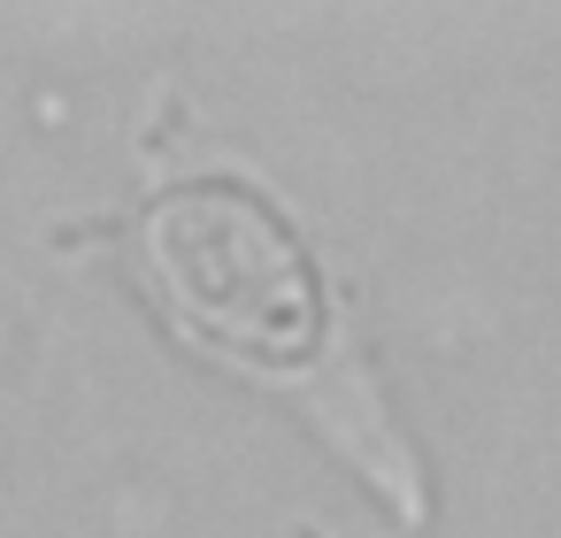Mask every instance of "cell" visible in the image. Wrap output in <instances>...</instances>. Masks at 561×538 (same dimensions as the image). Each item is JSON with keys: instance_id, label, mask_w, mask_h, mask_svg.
Returning <instances> with one entry per match:
<instances>
[{"instance_id": "cell-1", "label": "cell", "mask_w": 561, "mask_h": 538, "mask_svg": "<svg viewBox=\"0 0 561 538\" xmlns=\"http://www.w3.org/2000/svg\"><path fill=\"white\" fill-rule=\"evenodd\" d=\"M139 277L193 346L254 377L293 385L331 346V293L300 231L254 185L201 178L154 193L139 224Z\"/></svg>"}]
</instances>
